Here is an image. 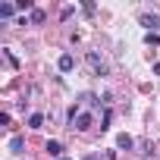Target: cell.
<instances>
[{
	"label": "cell",
	"mask_w": 160,
	"mask_h": 160,
	"mask_svg": "<svg viewBox=\"0 0 160 160\" xmlns=\"http://www.w3.org/2000/svg\"><path fill=\"white\" fill-rule=\"evenodd\" d=\"M91 126H94V116H91V113H78L75 122H72V129H78V132H88Z\"/></svg>",
	"instance_id": "cell-2"
},
{
	"label": "cell",
	"mask_w": 160,
	"mask_h": 160,
	"mask_svg": "<svg viewBox=\"0 0 160 160\" xmlns=\"http://www.w3.org/2000/svg\"><path fill=\"white\" fill-rule=\"evenodd\" d=\"M16 10H35L32 0H16Z\"/></svg>",
	"instance_id": "cell-11"
},
{
	"label": "cell",
	"mask_w": 160,
	"mask_h": 160,
	"mask_svg": "<svg viewBox=\"0 0 160 160\" xmlns=\"http://www.w3.org/2000/svg\"><path fill=\"white\" fill-rule=\"evenodd\" d=\"M57 69H60V72H72V69H75V57H72V53H63V57L57 60Z\"/></svg>",
	"instance_id": "cell-3"
},
{
	"label": "cell",
	"mask_w": 160,
	"mask_h": 160,
	"mask_svg": "<svg viewBox=\"0 0 160 160\" xmlns=\"http://www.w3.org/2000/svg\"><path fill=\"white\" fill-rule=\"evenodd\" d=\"M144 41H148V44H154V47H157V44H160V35H157V32H148V35H144Z\"/></svg>",
	"instance_id": "cell-10"
},
{
	"label": "cell",
	"mask_w": 160,
	"mask_h": 160,
	"mask_svg": "<svg viewBox=\"0 0 160 160\" xmlns=\"http://www.w3.org/2000/svg\"><path fill=\"white\" fill-rule=\"evenodd\" d=\"M82 160H104V157H98V154H85Z\"/></svg>",
	"instance_id": "cell-13"
},
{
	"label": "cell",
	"mask_w": 160,
	"mask_h": 160,
	"mask_svg": "<svg viewBox=\"0 0 160 160\" xmlns=\"http://www.w3.org/2000/svg\"><path fill=\"white\" fill-rule=\"evenodd\" d=\"M32 22H44V13L41 10H32Z\"/></svg>",
	"instance_id": "cell-12"
},
{
	"label": "cell",
	"mask_w": 160,
	"mask_h": 160,
	"mask_svg": "<svg viewBox=\"0 0 160 160\" xmlns=\"http://www.w3.org/2000/svg\"><path fill=\"white\" fill-rule=\"evenodd\" d=\"M22 144H25V141H22L19 135H16V138H10V151H13V154H22Z\"/></svg>",
	"instance_id": "cell-9"
},
{
	"label": "cell",
	"mask_w": 160,
	"mask_h": 160,
	"mask_svg": "<svg viewBox=\"0 0 160 160\" xmlns=\"http://www.w3.org/2000/svg\"><path fill=\"white\" fill-rule=\"evenodd\" d=\"M141 25H144L148 32H154V28L160 25V16H157V13H144V16H141Z\"/></svg>",
	"instance_id": "cell-4"
},
{
	"label": "cell",
	"mask_w": 160,
	"mask_h": 160,
	"mask_svg": "<svg viewBox=\"0 0 160 160\" xmlns=\"http://www.w3.org/2000/svg\"><path fill=\"white\" fill-rule=\"evenodd\" d=\"M44 148H47V154H50V157H57V160L63 157V144H60V141H47Z\"/></svg>",
	"instance_id": "cell-5"
},
{
	"label": "cell",
	"mask_w": 160,
	"mask_h": 160,
	"mask_svg": "<svg viewBox=\"0 0 160 160\" xmlns=\"http://www.w3.org/2000/svg\"><path fill=\"white\" fill-rule=\"evenodd\" d=\"M116 144H119V148H126V151H129V148H135V138H132V135H126V132H122V135H119V138H116Z\"/></svg>",
	"instance_id": "cell-6"
},
{
	"label": "cell",
	"mask_w": 160,
	"mask_h": 160,
	"mask_svg": "<svg viewBox=\"0 0 160 160\" xmlns=\"http://www.w3.org/2000/svg\"><path fill=\"white\" fill-rule=\"evenodd\" d=\"M41 126H44V116L41 113H32L28 116V129H41Z\"/></svg>",
	"instance_id": "cell-8"
},
{
	"label": "cell",
	"mask_w": 160,
	"mask_h": 160,
	"mask_svg": "<svg viewBox=\"0 0 160 160\" xmlns=\"http://www.w3.org/2000/svg\"><path fill=\"white\" fill-rule=\"evenodd\" d=\"M60 160H69V157H60Z\"/></svg>",
	"instance_id": "cell-15"
},
{
	"label": "cell",
	"mask_w": 160,
	"mask_h": 160,
	"mask_svg": "<svg viewBox=\"0 0 160 160\" xmlns=\"http://www.w3.org/2000/svg\"><path fill=\"white\" fill-rule=\"evenodd\" d=\"M13 13H16L13 3H0V19H13Z\"/></svg>",
	"instance_id": "cell-7"
},
{
	"label": "cell",
	"mask_w": 160,
	"mask_h": 160,
	"mask_svg": "<svg viewBox=\"0 0 160 160\" xmlns=\"http://www.w3.org/2000/svg\"><path fill=\"white\" fill-rule=\"evenodd\" d=\"M154 75H160V63H154Z\"/></svg>",
	"instance_id": "cell-14"
},
{
	"label": "cell",
	"mask_w": 160,
	"mask_h": 160,
	"mask_svg": "<svg viewBox=\"0 0 160 160\" xmlns=\"http://www.w3.org/2000/svg\"><path fill=\"white\" fill-rule=\"evenodd\" d=\"M88 63H91L94 75H107V63L101 60V53H98V50H88Z\"/></svg>",
	"instance_id": "cell-1"
}]
</instances>
